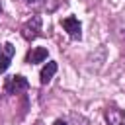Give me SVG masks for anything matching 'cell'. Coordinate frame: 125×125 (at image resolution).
I'll return each mask as SVG.
<instances>
[{
	"label": "cell",
	"instance_id": "obj_2",
	"mask_svg": "<svg viewBox=\"0 0 125 125\" xmlns=\"http://www.w3.org/2000/svg\"><path fill=\"white\" fill-rule=\"evenodd\" d=\"M39 29H41V18L39 16H33L25 25H23V37L25 39H35L39 35Z\"/></svg>",
	"mask_w": 125,
	"mask_h": 125
},
{
	"label": "cell",
	"instance_id": "obj_8",
	"mask_svg": "<svg viewBox=\"0 0 125 125\" xmlns=\"http://www.w3.org/2000/svg\"><path fill=\"white\" fill-rule=\"evenodd\" d=\"M47 2L49 0H27L31 8H41V10H47Z\"/></svg>",
	"mask_w": 125,
	"mask_h": 125
},
{
	"label": "cell",
	"instance_id": "obj_3",
	"mask_svg": "<svg viewBox=\"0 0 125 125\" xmlns=\"http://www.w3.org/2000/svg\"><path fill=\"white\" fill-rule=\"evenodd\" d=\"M27 80L23 78V76H12V78H8V82H6V92L8 94H18V92H21V90H27Z\"/></svg>",
	"mask_w": 125,
	"mask_h": 125
},
{
	"label": "cell",
	"instance_id": "obj_7",
	"mask_svg": "<svg viewBox=\"0 0 125 125\" xmlns=\"http://www.w3.org/2000/svg\"><path fill=\"white\" fill-rule=\"evenodd\" d=\"M57 72V62H47L43 68H41V84H47L51 78H53V74Z\"/></svg>",
	"mask_w": 125,
	"mask_h": 125
},
{
	"label": "cell",
	"instance_id": "obj_11",
	"mask_svg": "<svg viewBox=\"0 0 125 125\" xmlns=\"http://www.w3.org/2000/svg\"><path fill=\"white\" fill-rule=\"evenodd\" d=\"M0 51H2V47H0Z\"/></svg>",
	"mask_w": 125,
	"mask_h": 125
},
{
	"label": "cell",
	"instance_id": "obj_10",
	"mask_svg": "<svg viewBox=\"0 0 125 125\" xmlns=\"http://www.w3.org/2000/svg\"><path fill=\"white\" fill-rule=\"evenodd\" d=\"M0 12H2V6H0Z\"/></svg>",
	"mask_w": 125,
	"mask_h": 125
},
{
	"label": "cell",
	"instance_id": "obj_5",
	"mask_svg": "<svg viewBox=\"0 0 125 125\" xmlns=\"http://www.w3.org/2000/svg\"><path fill=\"white\" fill-rule=\"evenodd\" d=\"M47 55H49V51H47L45 47H35V49L27 55V62H31V64H35V62H43V61L47 59Z\"/></svg>",
	"mask_w": 125,
	"mask_h": 125
},
{
	"label": "cell",
	"instance_id": "obj_4",
	"mask_svg": "<svg viewBox=\"0 0 125 125\" xmlns=\"http://www.w3.org/2000/svg\"><path fill=\"white\" fill-rule=\"evenodd\" d=\"M105 117H107L109 125H125V113H123L121 109H117V107H111V109H107Z\"/></svg>",
	"mask_w": 125,
	"mask_h": 125
},
{
	"label": "cell",
	"instance_id": "obj_9",
	"mask_svg": "<svg viewBox=\"0 0 125 125\" xmlns=\"http://www.w3.org/2000/svg\"><path fill=\"white\" fill-rule=\"evenodd\" d=\"M55 125H68V123H64V121H61V119H59V121H55Z\"/></svg>",
	"mask_w": 125,
	"mask_h": 125
},
{
	"label": "cell",
	"instance_id": "obj_1",
	"mask_svg": "<svg viewBox=\"0 0 125 125\" xmlns=\"http://www.w3.org/2000/svg\"><path fill=\"white\" fill-rule=\"evenodd\" d=\"M62 27L66 29V33L72 37V39H80L82 37V33H80V29H82V25H80V21L76 20V18H72V16H68V18H64L62 21Z\"/></svg>",
	"mask_w": 125,
	"mask_h": 125
},
{
	"label": "cell",
	"instance_id": "obj_6",
	"mask_svg": "<svg viewBox=\"0 0 125 125\" xmlns=\"http://www.w3.org/2000/svg\"><path fill=\"white\" fill-rule=\"evenodd\" d=\"M12 55H14V47H12V43H6V45H4V55L0 57V74L8 70Z\"/></svg>",
	"mask_w": 125,
	"mask_h": 125
}]
</instances>
